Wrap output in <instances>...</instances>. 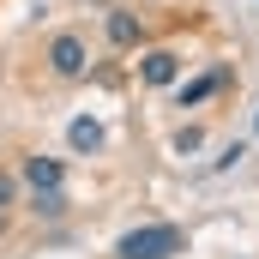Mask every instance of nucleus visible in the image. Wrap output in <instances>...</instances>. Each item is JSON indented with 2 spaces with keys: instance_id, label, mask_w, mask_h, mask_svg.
<instances>
[{
  "instance_id": "obj_10",
  "label": "nucleus",
  "mask_w": 259,
  "mask_h": 259,
  "mask_svg": "<svg viewBox=\"0 0 259 259\" xmlns=\"http://www.w3.org/2000/svg\"><path fill=\"white\" fill-rule=\"evenodd\" d=\"M0 205H12V181L6 175H0Z\"/></svg>"
},
{
  "instance_id": "obj_7",
  "label": "nucleus",
  "mask_w": 259,
  "mask_h": 259,
  "mask_svg": "<svg viewBox=\"0 0 259 259\" xmlns=\"http://www.w3.org/2000/svg\"><path fill=\"white\" fill-rule=\"evenodd\" d=\"M217 84H223V72H205V78H193V84H181V109H199Z\"/></svg>"
},
{
  "instance_id": "obj_8",
  "label": "nucleus",
  "mask_w": 259,
  "mask_h": 259,
  "mask_svg": "<svg viewBox=\"0 0 259 259\" xmlns=\"http://www.w3.org/2000/svg\"><path fill=\"white\" fill-rule=\"evenodd\" d=\"M30 211H36V217H61V211H66V193H36Z\"/></svg>"
},
{
  "instance_id": "obj_11",
  "label": "nucleus",
  "mask_w": 259,
  "mask_h": 259,
  "mask_svg": "<svg viewBox=\"0 0 259 259\" xmlns=\"http://www.w3.org/2000/svg\"><path fill=\"white\" fill-rule=\"evenodd\" d=\"M253 127H259V115H253Z\"/></svg>"
},
{
  "instance_id": "obj_4",
  "label": "nucleus",
  "mask_w": 259,
  "mask_h": 259,
  "mask_svg": "<svg viewBox=\"0 0 259 259\" xmlns=\"http://www.w3.org/2000/svg\"><path fill=\"white\" fill-rule=\"evenodd\" d=\"M24 181L36 193H61V163L55 157H24Z\"/></svg>"
},
{
  "instance_id": "obj_3",
  "label": "nucleus",
  "mask_w": 259,
  "mask_h": 259,
  "mask_svg": "<svg viewBox=\"0 0 259 259\" xmlns=\"http://www.w3.org/2000/svg\"><path fill=\"white\" fill-rule=\"evenodd\" d=\"M139 72H145V84H175V72H181V55H175V49H151V55L139 61Z\"/></svg>"
},
{
  "instance_id": "obj_6",
  "label": "nucleus",
  "mask_w": 259,
  "mask_h": 259,
  "mask_svg": "<svg viewBox=\"0 0 259 259\" xmlns=\"http://www.w3.org/2000/svg\"><path fill=\"white\" fill-rule=\"evenodd\" d=\"M109 42H115V49H133V42H139V18H133V12H109Z\"/></svg>"
},
{
  "instance_id": "obj_5",
  "label": "nucleus",
  "mask_w": 259,
  "mask_h": 259,
  "mask_svg": "<svg viewBox=\"0 0 259 259\" xmlns=\"http://www.w3.org/2000/svg\"><path fill=\"white\" fill-rule=\"evenodd\" d=\"M66 139H72V151H103V127H97L91 115H78V121L66 127Z\"/></svg>"
},
{
  "instance_id": "obj_2",
  "label": "nucleus",
  "mask_w": 259,
  "mask_h": 259,
  "mask_svg": "<svg viewBox=\"0 0 259 259\" xmlns=\"http://www.w3.org/2000/svg\"><path fill=\"white\" fill-rule=\"evenodd\" d=\"M84 61H91V55H84V42H78V36H55V42H49V66H55L61 78H78Z\"/></svg>"
},
{
  "instance_id": "obj_9",
  "label": "nucleus",
  "mask_w": 259,
  "mask_h": 259,
  "mask_svg": "<svg viewBox=\"0 0 259 259\" xmlns=\"http://www.w3.org/2000/svg\"><path fill=\"white\" fill-rule=\"evenodd\" d=\"M199 145H205V133H199V127H181V133H175V151H181V157H193Z\"/></svg>"
},
{
  "instance_id": "obj_1",
  "label": "nucleus",
  "mask_w": 259,
  "mask_h": 259,
  "mask_svg": "<svg viewBox=\"0 0 259 259\" xmlns=\"http://www.w3.org/2000/svg\"><path fill=\"white\" fill-rule=\"evenodd\" d=\"M175 253H187V235L175 223H139L115 241V259H175Z\"/></svg>"
}]
</instances>
